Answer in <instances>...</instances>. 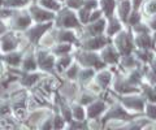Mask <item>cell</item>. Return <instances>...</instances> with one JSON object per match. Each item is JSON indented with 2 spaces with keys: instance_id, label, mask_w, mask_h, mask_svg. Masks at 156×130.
<instances>
[{
  "instance_id": "obj_2",
  "label": "cell",
  "mask_w": 156,
  "mask_h": 130,
  "mask_svg": "<svg viewBox=\"0 0 156 130\" xmlns=\"http://www.w3.org/2000/svg\"><path fill=\"white\" fill-rule=\"evenodd\" d=\"M138 44L140 46V47H143V48H148V47H151V39L147 37V35H139V38H138Z\"/></svg>"
},
{
  "instance_id": "obj_4",
  "label": "cell",
  "mask_w": 156,
  "mask_h": 130,
  "mask_svg": "<svg viewBox=\"0 0 156 130\" xmlns=\"http://www.w3.org/2000/svg\"><path fill=\"white\" fill-rule=\"evenodd\" d=\"M104 8L107 9V12H111L112 8H113V2L112 0H104Z\"/></svg>"
},
{
  "instance_id": "obj_3",
  "label": "cell",
  "mask_w": 156,
  "mask_h": 130,
  "mask_svg": "<svg viewBox=\"0 0 156 130\" xmlns=\"http://www.w3.org/2000/svg\"><path fill=\"white\" fill-rule=\"evenodd\" d=\"M147 113L151 118H156V105H148Z\"/></svg>"
},
{
  "instance_id": "obj_7",
  "label": "cell",
  "mask_w": 156,
  "mask_h": 130,
  "mask_svg": "<svg viewBox=\"0 0 156 130\" xmlns=\"http://www.w3.org/2000/svg\"><path fill=\"white\" fill-rule=\"evenodd\" d=\"M155 40H156V34H155Z\"/></svg>"
},
{
  "instance_id": "obj_1",
  "label": "cell",
  "mask_w": 156,
  "mask_h": 130,
  "mask_svg": "<svg viewBox=\"0 0 156 130\" xmlns=\"http://www.w3.org/2000/svg\"><path fill=\"white\" fill-rule=\"evenodd\" d=\"M131 100H125V103L129 105V107H133L135 109H139V108H142V100H140L139 98H130Z\"/></svg>"
},
{
  "instance_id": "obj_5",
  "label": "cell",
  "mask_w": 156,
  "mask_h": 130,
  "mask_svg": "<svg viewBox=\"0 0 156 130\" xmlns=\"http://www.w3.org/2000/svg\"><path fill=\"white\" fill-rule=\"evenodd\" d=\"M147 9H148V12H151V13H155L156 12V0H152V2L148 3Z\"/></svg>"
},
{
  "instance_id": "obj_6",
  "label": "cell",
  "mask_w": 156,
  "mask_h": 130,
  "mask_svg": "<svg viewBox=\"0 0 156 130\" xmlns=\"http://www.w3.org/2000/svg\"><path fill=\"white\" fill-rule=\"evenodd\" d=\"M151 26H152L154 29H156V17H155L154 20H152V22H151Z\"/></svg>"
}]
</instances>
